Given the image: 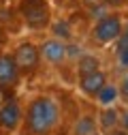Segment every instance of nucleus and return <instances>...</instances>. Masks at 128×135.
<instances>
[{"label": "nucleus", "instance_id": "obj_14", "mask_svg": "<svg viewBox=\"0 0 128 135\" xmlns=\"http://www.w3.org/2000/svg\"><path fill=\"white\" fill-rule=\"evenodd\" d=\"M54 35H56L58 39H71V28H68V24H66V22L56 24V26H54Z\"/></svg>", "mask_w": 128, "mask_h": 135}, {"label": "nucleus", "instance_id": "obj_17", "mask_svg": "<svg viewBox=\"0 0 128 135\" xmlns=\"http://www.w3.org/2000/svg\"><path fill=\"white\" fill-rule=\"evenodd\" d=\"M9 99H11V90L7 86H0V105H2L4 101H9Z\"/></svg>", "mask_w": 128, "mask_h": 135}, {"label": "nucleus", "instance_id": "obj_3", "mask_svg": "<svg viewBox=\"0 0 128 135\" xmlns=\"http://www.w3.org/2000/svg\"><path fill=\"white\" fill-rule=\"evenodd\" d=\"M122 28H124L122 17H120L118 13H109V15H103V17L94 24L92 35H94V39L98 41V43L107 45V43H113L122 35Z\"/></svg>", "mask_w": 128, "mask_h": 135}, {"label": "nucleus", "instance_id": "obj_11", "mask_svg": "<svg viewBox=\"0 0 128 135\" xmlns=\"http://www.w3.org/2000/svg\"><path fill=\"white\" fill-rule=\"evenodd\" d=\"M77 66H79V75H86V73H92L96 69H100V60L94 54H83V56H79Z\"/></svg>", "mask_w": 128, "mask_h": 135}, {"label": "nucleus", "instance_id": "obj_22", "mask_svg": "<svg viewBox=\"0 0 128 135\" xmlns=\"http://www.w3.org/2000/svg\"><path fill=\"white\" fill-rule=\"evenodd\" d=\"M94 135H96V133H94Z\"/></svg>", "mask_w": 128, "mask_h": 135}, {"label": "nucleus", "instance_id": "obj_6", "mask_svg": "<svg viewBox=\"0 0 128 135\" xmlns=\"http://www.w3.org/2000/svg\"><path fill=\"white\" fill-rule=\"evenodd\" d=\"M39 54L49 64H62L66 60V43H62L60 39H49L39 47Z\"/></svg>", "mask_w": 128, "mask_h": 135}, {"label": "nucleus", "instance_id": "obj_4", "mask_svg": "<svg viewBox=\"0 0 128 135\" xmlns=\"http://www.w3.org/2000/svg\"><path fill=\"white\" fill-rule=\"evenodd\" d=\"M15 64H17L19 73H32L39 66L41 62V54H39V47L34 43H22L17 45V49L11 54Z\"/></svg>", "mask_w": 128, "mask_h": 135}, {"label": "nucleus", "instance_id": "obj_10", "mask_svg": "<svg viewBox=\"0 0 128 135\" xmlns=\"http://www.w3.org/2000/svg\"><path fill=\"white\" fill-rule=\"evenodd\" d=\"M118 97H120V92H118V86H113V84H105V86L98 90V94H96V99H98V103L103 107L111 105Z\"/></svg>", "mask_w": 128, "mask_h": 135}, {"label": "nucleus", "instance_id": "obj_13", "mask_svg": "<svg viewBox=\"0 0 128 135\" xmlns=\"http://www.w3.org/2000/svg\"><path fill=\"white\" fill-rule=\"evenodd\" d=\"M118 60H120V64L122 66H128V37L126 35H120L118 39Z\"/></svg>", "mask_w": 128, "mask_h": 135}, {"label": "nucleus", "instance_id": "obj_8", "mask_svg": "<svg viewBox=\"0 0 128 135\" xmlns=\"http://www.w3.org/2000/svg\"><path fill=\"white\" fill-rule=\"evenodd\" d=\"M107 84V75L100 71V69H96L92 73H86L79 77V88H81L88 97H96L98 94V90Z\"/></svg>", "mask_w": 128, "mask_h": 135}, {"label": "nucleus", "instance_id": "obj_16", "mask_svg": "<svg viewBox=\"0 0 128 135\" xmlns=\"http://www.w3.org/2000/svg\"><path fill=\"white\" fill-rule=\"evenodd\" d=\"M79 58L81 56V49H79V45H66V58Z\"/></svg>", "mask_w": 128, "mask_h": 135}, {"label": "nucleus", "instance_id": "obj_7", "mask_svg": "<svg viewBox=\"0 0 128 135\" xmlns=\"http://www.w3.org/2000/svg\"><path fill=\"white\" fill-rule=\"evenodd\" d=\"M19 79V69H17V64H15L13 56L9 54H0V86H15Z\"/></svg>", "mask_w": 128, "mask_h": 135}, {"label": "nucleus", "instance_id": "obj_18", "mask_svg": "<svg viewBox=\"0 0 128 135\" xmlns=\"http://www.w3.org/2000/svg\"><path fill=\"white\" fill-rule=\"evenodd\" d=\"M120 118H122V120H120V122H122V124H124V131H126V133H128V112H124V114H122V116H120Z\"/></svg>", "mask_w": 128, "mask_h": 135}, {"label": "nucleus", "instance_id": "obj_21", "mask_svg": "<svg viewBox=\"0 0 128 135\" xmlns=\"http://www.w3.org/2000/svg\"><path fill=\"white\" fill-rule=\"evenodd\" d=\"M0 41H2V26H0Z\"/></svg>", "mask_w": 128, "mask_h": 135}, {"label": "nucleus", "instance_id": "obj_19", "mask_svg": "<svg viewBox=\"0 0 128 135\" xmlns=\"http://www.w3.org/2000/svg\"><path fill=\"white\" fill-rule=\"evenodd\" d=\"M109 135H128L126 131H109Z\"/></svg>", "mask_w": 128, "mask_h": 135}, {"label": "nucleus", "instance_id": "obj_12", "mask_svg": "<svg viewBox=\"0 0 128 135\" xmlns=\"http://www.w3.org/2000/svg\"><path fill=\"white\" fill-rule=\"evenodd\" d=\"M96 133V124L90 116H83L81 120H77L75 124V135H94Z\"/></svg>", "mask_w": 128, "mask_h": 135}, {"label": "nucleus", "instance_id": "obj_1", "mask_svg": "<svg viewBox=\"0 0 128 135\" xmlns=\"http://www.w3.org/2000/svg\"><path fill=\"white\" fill-rule=\"evenodd\" d=\"M58 118H60L58 103L54 99H49V97L32 99V103L28 105V112H26L28 129L34 135H47L58 124Z\"/></svg>", "mask_w": 128, "mask_h": 135}, {"label": "nucleus", "instance_id": "obj_20", "mask_svg": "<svg viewBox=\"0 0 128 135\" xmlns=\"http://www.w3.org/2000/svg\"><path fill=\"white\" fill-rule=\"evenodd\" d=\"M122 35H126V37H128V24H126V26L122 28Z\"/></svg>", "mask_w": 128, "mask_h": 135}, {"label": "nucleus", "instance_id": "obj_5", "mask_svg": "<svg viewBox=\"0 0 128 135\" xmlns=\"http://www.w3.org/2000/svg\"><path fill=\"white\" fill-rule=\"evenodd\" d=\"M22 122V107L15 99H9L0 105V127L4 131H13Z\"/></svg>", "mask_w": 128, "mask_h": 135}, {"label": "nucleus", "instance_id": "obj_15", "mask_svg": "<svg viewBox=\"0 0 128 135\" xmlns=\"http://www.w3.org/2000/svg\"><path fill=\"white\" fill-rule=\"evenodd\" d=\"M118 92L128 101V75H124L122 77V81H120V88H118Z\"/></svg>", "mask_w": 128, "mask_h": 135}, {"label": "nucleus", "instance_id": "obj_2", "mask_svg": "<svg viewBox=\"0 0 128 135\" xmlns=\"http://www.w3.org/2000/svg\"><path fill=\"white\" fill-rule=\"evenodd\" d=\"M17 11L24 24L32 30H45L51 24V7L47 0H19Z\"/></svg>", "mask_w": 128, "mask_h": 135}, {"label": "nucleus", "instance_id": "obj_9", "mask_svg": "<svg viewBox=\"0 0 128 135\" xmlns=\"http://www.w3.org/2000/svg\"><path fill=\"white\" fill-rule=\"evenodd\" d=\"M118 122H120L118 109H113L111 105H107V107L100 112V127H103L105 131H113V129L118 127Z\"/></svg>", "mask_w": 128, "mask_h": 135}]
</instances>
